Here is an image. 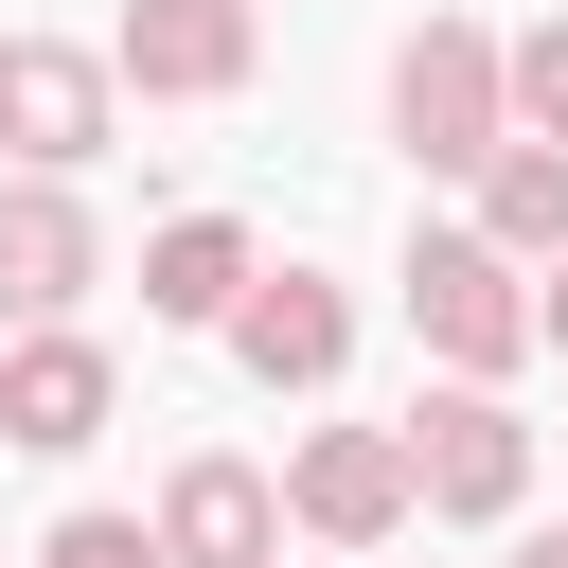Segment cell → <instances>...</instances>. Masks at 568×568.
<instances>
[{
    "mask_svg": "<svg viewBox=\"0 0 568 568\" xmlns=\"http://www.w3.org/2000/svg\"><path fill=\"white\" fill-rule=\"evenodd\" d=\"M390 284H408V337H426L444 373H479V390H497V373L532 355V266H515V248H479L462 213H426Z\"/></svg>",
    "mask_w": 568,
    "mask_h": 568,
    "instance_id": "6da1fadb",
    "label": "cell"
},
{
    "mask_svg": "<svg viewBox=\"0 0 568 568\" xmlns=\"http://www.w3.org/2000/svg\"><path fill=\"white\" fill-rule=\"evenodd\" d=\"M408 515H462V532H497V515H532V426H515V390H479V373H444L408 426Z\"/></svg>",
    "mask_w": 568,
    "mask_h": 568,
    "instance_id": "7a4b0ae2",
    "label": "cell"
},
{
    "mask_svg": "<svg viewBox=\"0 0 568 568\" xmlns=\"http://www.w3.org/2000/svg\"><path fill=\"white\" fill-rule=\"evenodd\" d=\"M390 142H408L426 178H479V160L515 142V106H497V36H479V18H408V36H390Z\"/></svg>",
    "mask_w": 568,
    "mask_h": 568,
    "instance_id": "3957f363",
    "label": "cell"
},
{
    "mask_svg": "<svg viewBox=\"0 0 568 568\" xmlns=\"http://www.w3.org/2000/svg\"><path fill=\"white\" fill-rule=\"evenodd\" d=\"M106 142H124L106 53H89V36H0V160H18V178H89Z\"/></svg>",
    "mask_w": 568,
    "mask_h": 568,
    "instance_id": "277c9868",
    "label": "cell"
},
{
    "mask_svg": "<svg viewBox=\"0 0 568 568\" xmlns=\"http://www.w3.org/2000/svg\"><path fill=\"white\" fill-rule=\"evenodd\" d=\"M213 337H231L248 390H337V373H355V284H337V266H248Z\"/></svg>",
    "mask_w": 568,
    "mask_h": 568,
    "instance_id": "5b68a950",
    "label": "cell"
},
{
    "mask_svg": "<svg viewBox=\"0 0 568 568\" xmlns=\"http://www.w3.org/2000/svg\"><path fill=\"white\" fill-rule=\"evenodd\" d=\"M266 497H284L302 550H390V532H408V444H390V426H302Z\"/></svg>",
    "mask_w": 568,
    "mask_h": 568,
    "instance_id": "8992f818",
    "label": "cell"
},
{
    "mask_svg": "<svg viewBox=\"0 0 568 568\" xmlns=\"http://www.w3.org/2000/svg\"><path fill=\"white\" fill-rule=\"evenodd\" d=\"M248 53H266L248 0H124L106 18V89H142V106H231Z\"/></svg>",
    "mask_w": 568,
    "mask_h": 568,
    "instance_id": "52a82bcc",
    "label": "cell"
},
{
    "mask_svg": "<svg viewBox=\"0 0 568 568\" xmlns=\"http://www.w3.org/2000/svg\"><path fill=\"white\" fill-rule=\"evenodd\" d=\"M106 408H124V355H106L89 320H18V355H0V444H18V462H71V444H106Z\"/></svg>",
    "mask_w": 568,
    "mask_h": 568,
    "instance_id": "ba28073f",
    "label": "cell"
},
{
    "mask_svg": "<svg viewBox=\"0 0 568 568\" xmlns=\"http://www.w3.org/2000/svg\"><path fill=\"white\" fill-rule=\"evenodd\" d=\"M142 532H160V568H284V497H266V462H231V444H195Z\"/></svg>",
    "mask_w": 568,
    "mask_h": 568,
    "instance_id": "9c48e42d",
    "label": "cell"
},
{
    "mask_svg": "<svg viewBox=\"0 0 568 568\" xmlns=\"http://www.w3.org/2000/svg\"><path fill=\"white\" fill-rule=\"evenodd\" d=\"M106 284V231L71 178H0V320H71Z\"/></svg>",
    "mask_w": 568,
    "mask_h": 568,
    "instance_id": "30bf717a",
    "label": "cell"
},
{
    "mask_svg": "<svg viewBox=\"0 0 568 568\" xmlns=\"http://www.w3.org/2000/svg\"><path fill=\"white\" fill-rule=\"evenodd\" d=\"M248 266H266V248H248V213H160V231H142V320H178V337H213Z\"/></svg>",
    "mask_w": 568,
    "mask_h": 568,
    "instance_id": "8fae6325",
    "label": "cell"
},
{
    "mask_svg": "<svg viewBox=\"0 0 568 568\" xmlns=\"http://www.w3.org/2000/svg\"><path fill=\"white\" fill-rule=\"evenodd\" d=\"M462 231H479V248H515V266H550V248H568V142H497Z\"/></svg>",
    "mask_w": 568,
    "mask_h": 568,
    "instance_id": "7c38bea8",
    "label": "cell"
},
{
    "mask_svg": "<svg viewBox=\"0 0 568 568\" xmlns=\"http://www.w3.org/2000/svg\"><path fill=\"white\" fill-rule=\"evenodd\" d=\"M497 106H515V142H568V0L532 36H497Z\"/></svg>",
    "mask_w": 568,
    "mask_h": 568,
    "instance_id": "4fadbf2b",
    "label": "cell"
},
{
    "mask_svg": "<svg viewBox=\"0 0 568 568\" xmlns=\"http://www.w3.org/2000/svg\"><path fill=\"white\" fill-rule=\"evenodd\" d=\"M36 568H160V532L89 497V515H53V532H36Z\"/></svg>",
    "mask_w": 568,
    "mask_h": 568,
    "instance_id": "5bb4252c",
    "label": "cell"
},
{
    "mask_svg": "<svg viewBox=\"0 0 568 568\" xmlns=\"http://www.w3.org/2000/svg\"><path fill=\"white\" fill-rule=\"evenodd\" d=\"M532 355H568V248L532 266Z\"/></svg>",
    "mask_w": 568,
    "mask_h": 568,
    "instance_id": "9a60e30c",
    "label": "cell"
},
{
    "mask_svg": "<svg viewBox=\"0 0 568 568\" xmlns=\"http://www.w3.org/2000/svg\"><path fill=\"white\" fill-rule=\"evenodd\" d=\"M515 568H568V515H532V532H515Z\"/></svg>",
    "mask_w": 568,
    "mask_h": 568,
    "instance_id": "2e32d148",
    "label": "cell"
}]
</instances>
